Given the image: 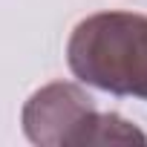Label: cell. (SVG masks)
I'll list each match as a JSON object with an SVG mask.
<instances>
[{"instance_id": "cell-1", "label": "cell", "mask_w": 147, "mask_h": 147, "mask_svg": "<svg viewBox=\"0 0 147 147\" xmlns=\"http://www.w3.org/2000/svg\"><path fill=\"white\" fill-rule=\"evenodd\" d=\"M72 75L118 98L147 101V18L136 12H98L69 35Z\"/></svg>"}, {"instance_id": "cell-2", "label": "cell", "mask_w": 147, "mask_h": 147, "mask_svg": "<svg viewBox=\"0 0 147 147\" xmlns=\"http://www.w3.org/2000/svg\"><path fill=\"white\" fill-rule=\"evenodd\" d=\"M98 121L92 95L69 81H55L29 95L20 113L23 133L40 147H90Z\"/></svg>"}]
</instances>
